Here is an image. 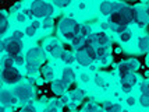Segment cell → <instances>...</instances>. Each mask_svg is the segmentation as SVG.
<instances>
[{
	"label": "cell",
	"mask_w": 149,
	"mask_h": 112,
	"mask_svg": "<svg viewBox=\"0 0 149 112\" xmlns=\"http://www.w3.org/2000/svg\"><path fill=\"white\" fill-rule=\"evenodd\" d=\"M79 27H81V24H78L74 18L63 17V18H60V21H58L57 30H58V34H60L64 39L71 41L72 38L79 32Z\"/></svg>",
	"instance_id": "obj_1"
},
{
	"label": "cell",
	"mask_w": 149,
	"mask_h": 112,
	"mask_svg": "<svg viewBox=\"0 0 149 112\" xmlns=\"http://www.w3.org/2000/svg\"><path fill=\"white\" fill-rule=\"evenodd\" d=\"M131 21H134V10L130 6L123 7L121 10H118L116 13H111L109 15V24H111V25L127 28Z\"/></svg>",
	"instance_id": "obj_2"
},
{
	"label": "cell",
	"mask_w": 149,
	"mask_h": 112,
	"mask_svg": "<svg viewBox=\"0 0 149 112\" xmlns=\"http://www.w3.org/2000/svg\"><path fill=\"white\" fill-rule=\"evenodd\" d=\"M77 62L81 66H91L92 63L96 60V53H95V46L92 45L89 41L86 39L84 46L77 49Z\"/></svg>",
	"instance_id": "obj_3"
},
{
	"label": "cell",
	"mask_w": 149,
	"mask_h": 112,
	"mask_svg": "<svg viewBox=\"0 0 149 112\" xmlns=\"http://www.w3.org/2000/svg\"><path fill=\"white\" fill-rule=\"evenodd\" d=\"M31 10H32L33 13V17H36V18H47V17H52V14L54 13V7L53 4L50 3H47L45 0H35L31 3V7H29Z\"/></svg>",
	"instance_id": "obj_4"
},
{
	"label": "cell",
	"mask_w": 149,
	"mask_h": 112,
	"mask_svg": "<svg viewBox=\"0 0 149 112\" xmlns=\"http://www.w3.org/2000/svg\"><path fill=\"white\" fill-rule=\"evenodd\" d=\"M0 79L3 80L7 84H18L19 81L22 80V74L17 67L14 66H8V67H3L1 73H0Z\"/></svg>",
	"instance_id": "obj_5"
},
{
	"label": "cell",
	"mask_w": 149,
	"mask_h": 112,
	"mask_svg": "<svg viewBox=\"0 0 149 112\" xmlns=\"http://www.w3.org/2000/svg\"><path fill=\"white\" fill-rule=\"evenodd\" d=\"M25 59H26V62H29V63L42 66L46 60V52L42 48L35 46V48L28 49V52H26V55H25Z\"/></svg>",
	"instance_id": "obj_6"
},
{
	"label": "cell",
	"mask_w": 149,
	"mask_h": 112,
	"mask_svg": "<svg viewBox=\"0 0 149 112\" xmlns=\"http://www.w3.org/2000/svg\"><path fill=\"white\" fill-rule=\"evenodd\" d=\"M13 91L19 99V102H26L35 95V90L31 84H15Z\"/></svg>",
	"instance_id": "obj_7"
},
{
	"label": "cell",
	"mask_w": 149,
	"mask_h": 112,
	"mask_svg": "<svg viewBox=\"0 0 149 112\" xmlns=\"http://www.w3.org/2000/svg\"><path fill=\"white\" fill-rule=\"evenodd\" d=\"M3 42H4V51H6L7 55H10V56H17V55L21 53L22 41L14 39L11 37H8L6 39H3Z\"/></svg>",
	"instance_id": "obj_8"
},
{
	"label": "cell",
	"mask_w": 149,
	"mask_h": 112,
	"mask_svg": "<svg viewBox=\"0 0 149 112\" xmlns=\"http://www.w3.org/2000/svg\"><path fill=\"white\" fill-rule=\"evenodd\" d=\"M139 69V62L136 59H130L125 60V62H121L118 65V73H120V77L123 76H127V74H134Z\"/></svg>",
	"instance_id": "obj_9"
},
{
	"label": "cell",
	"mask_w": 149,
	"mask_h": 112,
	"mask_svg": "<svg viewBox=\"0 0 149 112\" xmlns=\"http://www.w3.org/2000/svg\"><path fill=\"white\" fill-rule=\"evenodd\" d=\"M134 10V21H135L138 25L141 27H146L149 24V15H148V11L146 8L143 6H134L132 7Z\"/></svg>",
	"instance_id": "obj_10"
},
{
	"label": "cell",
	"mask_w": 149,
	"mask_h": 112,
	"mask_svg": "<svg viewBox=\"0 0 149 112\" xmlns=\"http://www.w3.org/2000/svg\"><path fill=\"white\" fill-rule=\"evenodd\" d=\"M88 41L95 46H109L110 44V38L104 31H97V32H92V35L88 38Z\"/></svg>",
	"instance_id": "obj_11"
},
{
	"label": "cell",
	"mask_w": 149,
	"mask_h": 112,
	"mask_svg": "<svg viewBox=\"0 0 149 112\" xmlns=\"http://www.w3.org/2000/svg\"><path fill=\"white\" fill-rule=\"evenodd\" d=\"M19 102V99L17 98V95L14 94V91H10V90H3L0 91V104L4 106H13L17 105Z\"/></svg>",
	"instance_id": "obj_12"
},
{
	"label": "cell",
	"mask_w": 149,
	"mask_h": 112,
	"mask_svg": "<svg viewBox=\"0 0 149 112\" xmlns=\"http://www.w3.org/2000/svg\"><path fill=\"white\" fill-rule=\"evenodd\" d=\"M45 49H46V52H49L52 56L57 58V59H61V56H63V53H64L63 46L60 45L56 39L47 41V42H46V45H45Z\"/></svg>",
	"instance_id": "obj_13"
},
{
	"label": "cell",
	"mask_w": 149,
	"mask_h": 112,
	"mask_svg": "<svg viewBox=\"0 0 149 112\" xmlns=\"http://www.w3.org/2000/svg\"><path fill=\"white\" fill-rule=\"evenodd\" d=\"M68 87H70V84L68 83H65L64 80L61 79H56L52 81V91L56 94V95H63L67 90H68Z\"/></svg>",
	"instance_id": "obj_14"
},
{
	"label": "cell",
	"mask_w": 149,
	"mask_h": 112,
	"mask_svg": "<svg viewBox=\"0 0 149 112\" xmlns=\"http://www.w3.org/2000/svg\"><path fill=\"white\" fill-rule=\"evenodd\" d=\"M136 84V76L135 74H127L121 77V88L124 92H130L134 86Z\"/></svg>",
	"instance_id": "obj_15"
},
{
	"label": "cell",
	"mask_w": 149,
	"mask_h": 112,
	"mask_svg": "<svg viewBox=\"0 0 149 112\" xmlns=\"http://www.w3.org/2000/svg\"><path fill=\"white\" fill-rule=\"evenodd\" d=\"M95 53H96V60H100L103 65L110 60L109 46H96V48H95Z\"/></svg>",
	"instance_id": "obj_16"
},
{
	"label": "cell",
	"mask_w": 149,
	"mask_h": 112,
	"mask_svg": "<svg viewBox=\"0 0 149 112\" xmlns=\"http://www.w3.org/2000/svg\"><path fill=\"white\" fill-rule=\"evenodd\" d=\"M61 80H64L65 83H68L70 86H71L72 83L75 81V73L72 70L71 67H64L63 69V72H61Z\"/></svg>",
	"instance_id": "obj_17"
},
{
	"label": "cell",
	"mask_w": 149,
	"mask_h": 112,
	"mask_svg": "<svg viewBox=\"0 0 149 112\" xmlns=\"http://www.w3.org/2000/svg\"><path fill=\"white\" fill-rule=\"evenodd\" d=\"M99 11L103 15H110L113 13V1H109V0H104L99 4Z\"/></svg>",
	"instance_id": "obj_18"
},
{
	"label": "cell",
	"mask_w": 149,
	"mask_h": 112,
	"mask_svg": "<svg viewBox=\"0 0 149 112\" xmlns=\"http://www.w3.org/2000/svg\"><path fill=\"white\" fill-rule=\"evenodd\" d=\"M102 108H103L106 112H123V108L120 104H116V102H110V101H106L102 104Z\"/></svg>",
	"instance_id": "obj_19"
},
{
	"label": "cell",
	"mask_w": 149,
	"mask_h": 112,
	"mask_svg": "<svg viewBox=\"0 0 149 112\" xmlns=\"http://www.w3.org/2000/svg\"><path fill=\"white\" fill-rule=\"evenodd\" d=\"M39 27H42V23H39V20H35L26 27L24 32H25V35H28V37H33V35L36 34V31L39 30Z\"/></svg>",
	"instance_id": "obj_20"
},
{
	"label": "cell",
	"mask_w": 149,
	"mask_h": 112,
	"mask_svg": "<svg viewBox=\"0 0 149 112\" xmlns=\"http://www.w3.org/2000/svg\"><path fill=\"white\" fill-rule=\"evenodd\" d=\"M85 95H86L85 90H82V88H77V90H74V91H72L71 99L75 102V104H79V102L85 98Z\"/></svg>",
	"instance_id": "obj_21"
},
{
	"label": "cell",
	"mask_w": 149,
	"mask_h": 112,
	"mask_svg": "<svg viewBox=\"0 0 149 112\" xmlns=\"http://www.w3.org/2000/svg\"><path fill=\"white\" fill-rule=\"evenodd\" d=\"M61 60L65 65H72L74 62H77V56H75V53L70 52V51H64L63 56H61Z\"/></svg>",
	"instance_id": "obj_22"
},
{
	"label": "cell",
	"mask_w": 149,
	"mask_h": 112,
	"mask_svg": "<svg viewBox=\"0 0 149 112\" xmlns=\"http://www.w3.org/2000/svg\"><path fill=\"white\" fill-rule=\"evenodd\" d=\"M138 48L142 53H148L149 49V37H141L138 39Z\"/></svg>",
	"instance_id": "obj_23"
},
{
	"label": "cell",
	"mask_w": 149,
	"mask_h": 112,
	"mask_svg": "<svg viewBox=\"0 0 149 112\" xmlns=\"http://www.w3.org/2000/svg\"><path fill=\"white\" fill-rule=\"evenodd\" d=\"M39 73H40V76H42V79L43 80H52L53 79V69L50 66H45V67H40V70H39Z\"/></svg>",
	"instance_id": "obj_24"
},
{
	"label": "cell",
	"mask_w": 149,
	"mask_h": 112,
	"mask_svg": "<svg viewBox=\"0 0 149 112\" xmlns=\"http://www.w3.org/2000/svg\"><path fill=\"white\" fill-rule=\"evenodd\" d=\"M86 42V39H85L84 37H81L79 34H77L74 38L71 39V45H72V48L74 49H79L81 46H84V44Z\"/></svg>",
	"instance_id": "obj_25"
},
{
	"label": "cell",
	"mask_w": 149,
	"mask_h": 112,
	"mask_svg": "<svg viewBox=\"0 0 149 112\" xmlns=\"http://www.w3.org/2000/svg\"><path fill=\"white\" fill-rule=\"evenodd\" d=\"M7 30H8V20H7L6 14L0 13V35H3Z\"/></svg>",
	"instance_id": "obj_26"
},
{
	"label": "cell",
	"mask_w": 149,
	"mask_h": 112,
	"mask_svg": "<svg viewBox=\"0 0 149 112\" xmlns=\"http://www.w3.org/2000/svg\"><path fill=\"white\" fill-rule=\"evenodd\" d=\"M99 105L97 104H95V102H92V101H89V102H86L84 105V108H82V111L81 112H99Z\"/></svg>",
	"instance_id": "obj_27"
},
{
	"label": "cell",
	"mask_w": 149,
	"mask_h": 112,
	"mask_svg": "<svg viewBox=\"0 0 149 112\" xmlns=\"http://www.w3.org/2000/svg\"><path fill=\"white\" fill-rule=\"evenodd\" d=\"M79 35H81V37H84L85 39H88V38H89V37H91L92 35V30H91V27L89 25H86V24H84V25H81L79 27Z\"/></svg>",
	"instance_id": "obj_28"
},
{
	"label": "cell",
	"mask_w": 149,
	"mask_h": 112,
	"mask_svg": "<svg viewBox=\"0 0 149 112\" xmlns=\"http://www.w3.org/2000/svg\"><path fill=\"white\" fill-rule=\"evenodd\" d=\"M42 66H38V65H33V63H29V62H25V69L28 74H35L40 70Z\"/></svg>",
	"instance_id": "obj_29"
},
{
	"label": "cell",
	"mask_w": 149,
	"mask_h": 112,
	"mask_svg": "<svg viewBox=\"0 0 149 112\" xmlns=\"http://www.w3.org/2000/svg\"><path fill=\"white\" fill-rule=\"evenodd\" d=\"M14 56H10V55H7L4 56L3 59H1V66L3 67H8V66H14Z\"/></svg>",
	"instance_id": "obj_30"
},
{
	"label": "cell",
	"mask_w": 149,
	"mask_h": 112,
	"mask_svg": "<svg viewBox=\"0 0 149 112\" xmlns=\"http://www.w3.org/2000/svg\"><path fill=\"white\" fill-rule=\"evenodd\" d=\"M95 83H96L99 87H102V88H106V87L109 86V83L103 79V76H100V74H96L95 76Z\"/></svg>",
	"instance_id": "obj_31"
},
{
	"label": "cell",
	"mask_w": 149,
	"mask_h": 112,
	"mask_svg": "<svg viewBox=\"0 0 149 112\" xmlns=\"http://www.w3.org/2000/svg\"><path fill=\"white\" fill-rule=\"evenodd\" d=\"M52 27H53V18L52 17L43 18V21H42V28H43V30L49 31V30H52Z\"/></svg>",
	"instance_id": "obj_32"
},
{
	"label": "cell",
	"mask_w": 149,
	"mask_h": 112,
	"mask_svg": "<svg viewBox=\"0 0 149 112\" xmlns=\"http://www.w3.org/2000/svg\"><path fill=\"white\" fill-rule=\"evenodd\" d=\"M53 6H57V7H67L70 3H71V0H52Z\"/></svg>",
	"instance_id": "obj_33"
},
{
	"label": "cell",
	"mask_w": 149,
	"mask_h": 112,
	"mask_svg": "<svg viewBox=\"0 0 149 112\" xmlns=\"http://www.w3.org/2000/svg\"><path fill=\"white\" fill-rule=\"evenodd\" d=\"M131 37H132L131 32L128 30H125V31H123V32L120 34V41H121V42H128V41L131 39Z\"/></svg>",
	"instance_id": "obj_34"
},
{
	"label": "cell",
	"mask_w": 149,
	"mask_h": 112,
	"mask_svg": "<svg viewBox=\"0 0 149 112\" xmlns=\"http://www.w3.org/2000/svg\"><path fill=\"white\" fill-rule=\"evenodd\" d=\"M139 104L142 106H149V94H141V97H139Z\"/></svg>",
	"instance_id": "obj_35"
},
{
	"label": "cell",
	"mask_w": 149,
	"mask_h": 112,
	"mask_svg": "<svg viewBox=\"0 0 149 112\" xmlns=\"http://www.w3.org/2000/svg\"><path fill=\"white\" fill-rule=\"evenodd\" d=\"M15 20H17V23H25L28 20V17L25 15L24 11H18V13L15 14Z\"/></svg>",
	"instance_id": "obj_36"
},
{
	"label": "cell",
	"mask_w": 149,
	"mask_h": 112,
	"mask_svg": "<svg viewBox=\"0 0 149 112\" xmlns=\"http://www.w3.org/2000/svg\"><path fill=\"white\" fill-rule=\"evenodd\" d=\"M14 62H15L18 66H21V65H24V63L26 62V59H25V56H24V55H21V53H19V55H17V56H14Z\"/></svg>",
	"instance_id": "obj_37"
},
{
	"label": "cell",
	"mask_w": 149,
	"mask_h": 112,
	"mask_svg": "<svg viewBox=\"0 0 149 112\" xmlns=\"http://www.w3.org/2000/svg\"><path fill=\"white\" fill-rule=\"evenodd\" d=\"M139 88H141V91L142 94H149V81H143L139 84Z\"/></svg>",
	"instance_id": "obj_38"
},
{
	"label": "cell",
	"mask_w": 149,
	"mask_h": 112,
	"mask_svg": "<svg viewBox=\"0 0 149 112\" xmlns=\"http://www.w3.org/2000/svg\"><path fill=\"white\" fill-rule=\"evenodd\" d=\"M24 35H25V32H22V31H14V32L11 34V38H14V39H19V41H22V38H24Z\"/></svg>",
	"instance_id": "obj_39"
},
{
	"label": "cell",
	"mask_w": 149,
	"mask_h": 112,
	"mask_svg": "<svg viewBox=\"0 0 149 112\" xmlns=\"http://www.w3.org/2000/svg\"><path fill=\"white\" fill-rule=\"evenodd\" d=\"M19 112H36V109H35L31 104H26L25 106H22V108L19 109Z\"/></svg>",
	"instance_id": "obj_40"
},
{
	"label": "cell",
	"mask_w": 149,
	"mask_h": 112,
	"mask_svg": "<svg viewBox=\"0 0 149 112\" xmlns=\"http://www.w3.org/2000/svg\"><path fill=\"white\" fill-rule=\"evenodd\" d=\"M58 111H60V108L54 106L53 104H49V105H47L45 109H43V112H58Z\"/></svg>",
	"instance_id": "obj_41"
},
{
	"label": "cell",
	"mask_w": 149,
	"mask_h": 112,
	"mask_svg": "<svg viewBox=\"0 0 149 112\" xmlns=\"http://www.w3.org/2000/svg\"><path fill=\"white\" fill-rule=\"evenodd\" d=\"M135 102H136L135 97H127V104H128V105H130V106L135 105Z\"/></svg>",
	"instance_id": "obj_42"
},
{
	"label": "cell",
	"mask_w": 149,
	"mask_h": 112,
	"mask_svg": "<svg viewBox=\"0 0 149 112\" xmlns=\"http://www.w3.org/2000/svg\"><path fill=\"white\" fill-rule=\"evenodd\" d=\"M24 13H25V15L28 17V18L33 17V13H32V10H31V8H25V10H24Z\"/></svg>",
	"instance_id": "obj_43"
},
{
	"label": "cell",
	"mask_w": 149,
	"mask_h": 112,
	"mask_svg": "<svg viewBox=\"0 0 149 112\" xmlns=\"http://www.w3.org/2000/svg\"><path fill=\"white\" fill-rule=\"evenodd\" d=\"M19 8H21V3H15V4H14L13 7H11V8H10V11H15V10H17V11H18Z\"/></svg>",
	"instance_id": "obj_44"
},
{
	"label": "cell",
	"mask_w": 149,
	"mask_h": 112,
	"mask_svg": "<svg viewBox=\"0 0 149 112\" xmlns=\"http://www.w3.org/2000/svg\"><path fill=\"white\" fill-rule=\"evenodd\" d=\"M81 80H82L84 83H88V81H89V76H88L86 73H82V74H81Z\"/></svg>",
	"instance_id": "obj_45"
},
{
	"label": "cell",
	"mask_w": 149,
	"mask_h": 112,
	"mask_svg": "<svg viewBox=\"0 0 149 112\" xmlns=\"http://www.w3.org/2000/svg\"><path fill=\"white\" fill-rule=\"evenodd\" d=\"M100 27H102V30H110V24L109 23H102Z\"/></svg>",
	"instance_id": "obj_46"
},
{
	"label": "cell",
	"mask_w": 149,
	"mask_h": 112,
	"mask_svg": "<svg viewBox=\"0 0 149 112\" xmlns=\"http://www.w3.org/2000/svg\"><path fill=\"white\" fill-rule=\"evenodd\" d=\"M4 52V42H3V39H0V53Z\"/></svg>",
	"instance_id": "obj_47"
},
{
	"label": "cell",
	"mask_w": 149,
	"mask_h": 112,
	"mask_svg": "<svg viewBox=\"0 0 149 112\" xmlns=\"http://www.w3.org/2000/svg\"><path fill=\"white\" fill-rule=\"evenodd\" d=\"M145 63H146V66L149 67V52H148V55H146V58H145Z\"/></svg>",
	"instance_id": "obj_48"
},
{
	"label": "cell",
	"mask_w": 149,
	"mask_h": 112,
	"mask_svg": "<svg viewBox=\"0 0 149 112\" xmlns=\"http://www.w3.org/2000/svg\"><path fill=\"white\" fill-rule=\"evenodd\" d=\"M0 112H6V106H4V105H0Z\"/></svg>",
	"instance_id": "obj_49"
},
{
	"label": "cell",
	"mask_w": 149,
	"mask_h": 112,
	"mask_svg": "<svg viewBox=\"0 0 149 112\" xmlns=\"http://www.w3.org/2000/svg\"><path fill=\"white\" fill-rule=\"evenodd\" d=\"M116 52H117V53H121V52H123V49H121V48L118 46V48H116Z\"/></svg>",
	"instance_id": "obj_50"
},
{
	"label": "cell",
	"mask_w": 149,
	"mask_h": 112,
	"mask_svg": "<svg viewBox=\"0 0 149 112\" xmlns=\"http://www.w3.org/2000/svg\"><path fill=\"white\" fill-rule=\"evenodd\" d=\"M143 76H145V77H149V70H146V72H143Z\"/></svg>",
	"instance_id": "obj_51"
},
{
	"label": "cell",
	"mask_w": 149,
	"mask_h": 112,
	"mask_svg": "<svg viewBox=\"0 0 149 112\" xmlns=\"http://www.w3.org/2000/svg\"><path fill=\"white\" fill-rule=\"evenodd\" d=\"M148 1H149V0H141V3H142V4H146Z\"/></svg>",
	"instance_id": "obj_52"
},
{
	"label": "cell",
	"mask_w": 149,
	"mask_h": 112,
	"mask_svg": "<svg viewBox=\"0 0 149 112\" xmlns=\"http://www.w3.org/2000/svg\"><path fill=\"white\" fill-rule=\"evenodd\" d=\"M118 1H123V3H125V1H131V0H118Z\"/></svg>",
	"instance_id": "obj_53"
},
{
	"label": "cell",
	"mask_w": 149,
	"mask_h": 112,
	"mask_svg": "<svg viewBox=\"0 0 149 112\" xmlns=\"http://www.w3.org/2000/svg\"><path fill=\"white\" fill-rule=\"evenodd\" d=\"M146 11H148V15H149V7H146Z\"/></svg>",
	"instance_id": "obj_54"
},
{
	"label": "cell",
	"mask_w": 149,
	"mask_h": 112,
	"mask_svg": "<svg viewBox=\"0 0 149 112\" xmlns=\"http://www.w3.org/2000/svg\"><path fill=\"white\" fill-rule=\"evenodd\" d=\"M99 112H106V111L104 109H99Z\"/></svg>",
	"instance_id": "obj_55"
},
{
	"label": "cell",
	"mask_w": 149,
	"mask_h": 112,
	"mask_svg": "<svg viewBox=\"0 0 149 112\" xmlns=\"http://www.w3.org/2000/svg\"><path fill=\"white\" fill-rule=\"evenodd\" d=\"M0 91H1V87H0Z\"/></svg>",
	"instance_id": "obj_56"
},
{
	"label": "cell",
	"mask_w": 149,
	"mask_h": 112,
	"mask_svg": "<svg viewBox=\"0 0 149 112\" xmlns=\"http://www.w3.org/2000/svg\"><path fill=\"white\" fill-rule=\"evenodd\" d=\"M31 1H35V0H31Z\"/></svg>",
	"instance_id": "obj_57"
}]
</instances>
